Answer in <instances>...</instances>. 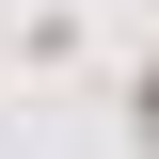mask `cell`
<instances>
[{
  "label": "cell",
  "instance_id": "1",
  "mask_svg": "<svg viewBox=\"0 0 159 159\" xmlns=\"http://www.w3.org/2000/svg\"><path fill=\"white\" fill-rule=\"evenodd\" d=\"M143 143H159V80H143Z\"/></svg>",
  "mask_w": 159,
  "mask_h": 159
}]
</instances>
